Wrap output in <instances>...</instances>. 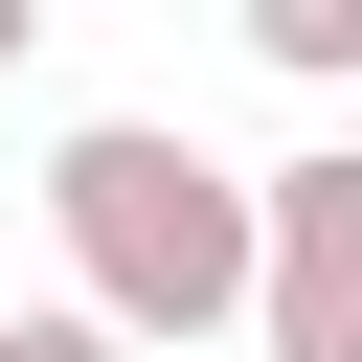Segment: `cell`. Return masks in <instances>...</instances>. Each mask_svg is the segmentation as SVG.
Returning a JSON list of instances; mask_svg holds the SVG:
<instances>
[{
    "label": "cell",
    "instance_id": "obj_3",
    "mask_svg": "<svg viewBox=\"0 0 362 362\" xmlns=\"http://www.w3.org/2000/svg\"><path fill=\"white\" fill-rule=\"evenodd\" d=\"M249 45H272L294 90H339V68H362V0H249Z\"/></svg>",
    "mask_w": 362,
    "mask_h": 362
},
{
    "label": "cell",
    "instance_id": "obj_4",
    "mask_svg": "<svg viewBox=\"0 0 362 362\" xmlns=\"http://www.w3.org/2000/svg\"><path fill=\"white\" fill-rule=\"evenodd\" d=\"M0 362H136V339H113L90 294H45V317H0Z\"/></svg>",
    "mask_w": 362,
    "mask_h": 362
},
{
    "label": "cell",
    "instance_id": "obj_1",
    "mask_svg": "<svg viewBox=\"0 0 362 362\" xmlns=\"http://www.w3.org/2000/svg\"><path fill=\"white\" fill-rule=\"evenodd\" d=\"M45 226H68V294H90L136 362L272 317V181L204 158V136H158V113H90V136L45 158Z\"/></svg>",
    "mask_w": 362,
    "mask_h": 362
},
{
    "label": "cell",
    "instance_id": "obj_2",
    "mask_svg": "<svg viewBox=\"0 0 362 362\" xmlns=\"http://www.w3.org/2000/svg\"><path fill=\"white\" fill-rule=\"evenodd\" d=\"M272 362H362V158H272Z\"/></svg>",
    "mask_w": 362,
    "mask_h": 362
},
{
    "label": "cell",
    "instance_id": "obj_5",
    "mask_svg": "<svg viewBox=\"0 0 362 362\" xmlns=\"http://www.w3.org/2000/svg\"><path fill=\"white\" fill-rule=\"evenodd\" d=\"M23 45H45V0H0V68H23Z\"/></svg>",
    "mask_w": 362,
    "mask_h": 362
}]
</instances>
